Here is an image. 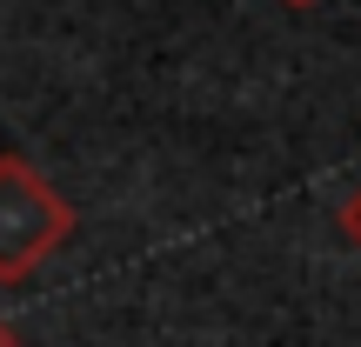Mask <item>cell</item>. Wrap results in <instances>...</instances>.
I'll return each mask as SVG.
<instances>
[{
  "instance_id": "6da1fadb",
  "label": "cell",
  "mask_w": 361,
  "mask_h": 347,
  "mask_svg": "<svg viewBox=\"0 0 361 347\" xmlns=\"http://www.w3.org/2000/svg\"><path fill=\"white\" fill-rule=\"evenodd\" d=\"M74 241V207L27 154H0V287H20Z\"/></svg>"
},
{
  "instance_id": "7a4b0ae2",
  "label": "cell",
  "mask_w": 361,
  "mask_h": 347,
  "mask_svg": "<svg viewBox=\"0 0 361 347\" xmlns=\"http://www.w3.org/2000/svg\"><path fill=\"white\" fill-rule=\"evenodd\" d=\"M341 234H348V241L361 247V187L348 194V201H341Z\"/></svg>"
},
{
  "instance_id": "3957f363",
  "label": "cell",
  "mask_w": 361,
  "mask_h": 347,
  "mask_svg": "<svg viewBox=\"0 0 361 347\" xmlns=\"http://www.w3.org/2000/svg\"><path fill=\"white\" fill-rule=\"evenodd\" d=\"M0 347H20V341H13V327H7V321H0Z\"/></svg>"
},
{
  "instance_id": "277c9868",
  "label": "cell",
  "mask_w": 361,
  "mask_h": 347,
  "mask_svg": "<svg viewBox=\"0 0 361 347\" xmlns=\"http://www.w3.org/2000/svg\"><path fill=\"white\" fill-rule=\"evenodd\" d=\"M288 7H314V0H288Z\"/></svg>"
}]
</instances>
